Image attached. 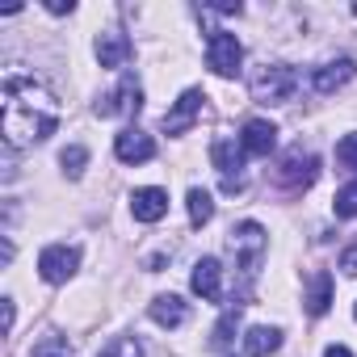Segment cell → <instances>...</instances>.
Instances as JSON below:
<instances>
[{
    "label": "cell",
    "mask_w": 357,
    "mask_h": 357,
    "mask_svg": "<svg viewBox=\"0 0 357 357\" xmlns=\"http://www.w3.org/2000/svg\"><path fill=\"white\" fill-rule=\"evenodd\" d=\"M315 176H319V160H315L311 151H303V147H290V151L282 155V164L273 168V181H278L282 190H290V194L311 190Z\"/></svg>",
    "instance_id": "277c9868"
},
{
    "label": "cell",
    "mask_w": 357,
    "mask_h": 357,
    "mask_svg": "<svg viewBox=\"0 0 357 357\" xmlns=\"http://www.w3.org/2000/svg\"><path fill=\"white\" fill-rule=\"evenodd\" d=\"M97 59H101V68H126V59H130V38L126 34H97Z\"/></svg>",
    "instance_id": "2e32d148"
},
{
    "label": "cell",
    "mask_w": 357,
    "mask_h": 357,
    "mask_svg": "<svg viewBox=\"0 0 357 357\" xmlns=\"http://www.w3.org/2000/svg\"><path fill=\"white\" fill-rule=\"evenodd\" d=\"M248 89H252V101H261V105H286L298 89V72L286 63H261L248 76Z\"/></svg>",
    "instance_id": "7a4b0ae2"
},
{
    "label": "cell",
    "mask_w": 357,
    "mask_h": 357,
    "mask_svg": "<svg viewBox=\"0 0 357 357\" xmlns=\"http://www.w3.org/2000/svg\"><path fill=\"white\" fill-rule=\"evenodd\" d=\"M324 357H353V353H349L344 344H328V349H324Z\"/></svg>",
    "instance_id": "83f0119b"
},
{
    "label": "cell",
    "mask_w": 357,
    "mask_h": 357,
    "mask_svg": "<svg viewBox=\"0 0 357 357\" xmlns=\"http://www.w3.org/2000/svg\"><path fill=\"white\" fill-rule=\"evenodd\" d=\"M130 215H135L139 223H160V219L168 215V194L155 190V185L135 190V194H130Z\"/></svg>",
    "instance_id": "5bb4252c"
},
{
    "label": "cell",
    "mask_w": 357,
    "mask_h": 357,
    "mask_svg": "<svg viewBox=\"0 0 357 357\" xmlns=\"http://www.w3.org/2000/svg\"><path fill=\"white\" fill-rule=\"evenodd\" d=\"M72 0H47V13H72Z\"/></svg>",
    "instance_id": "4316f807"
},
{
    "label": "cell",
    "mask_w": 357,
    "mask_h": 357,
    "mask_svg": "<svg viewBox=\"0 0 357 357\" xmlns=\"http://www.w3.org/2000/svg\"><path fill=\"white\" fill-rule=\"evenodd\" d=\"M353 72H357V63L349 59V55H340V59H328L324 68H315V76H311V84H315V93H336V89H344L349 80H353Z\"/></svg>",
    "instance_id": "7c38bea8"
},
{
    "label": "cell",
    "mask_w": 357,
    "mask_h": 357,
    "mask_svg": "<svg viewBox=\"0 0 357 357\" xmlns=\"http://www.w3.org/2000/svg\"><path fill=\"white\" fill-rule=\"evenodd\" d=\"M202 101H206L202 89H185L181 97H176V105L164 114V135H185L194 126V118L202 114Z\"/></svg>",
    "instance_id": "9c48e42d"
},
{
    "label": "cell",
    "mask_w": 357,
    "mask_h": 357,
    "mask_svg": "<svg viewBox=\"0 0 357 357\" xmlns=\"http://www.w3.org/2000/svg\"><path fill=\"white\" fill-rule=\"evenodd\" d=\"M190 286H194V294H202L206 303H219V298H223V269H219V261H215V257H202V261L194 265V273H190Z\"/></svg>",
    "instance_id": "4fadbf2b"
},
{
    "label": "cell",
    "mask_w": 357,
    "mask_h": 357,
    "mask_svg": "<svg viewBox=\"0 0 357 357\" xmlns=\"http://www.w3.org/2000/svg\"><path fill=\"white\" fill-rule=\"evenodd\" d=\"M114 155H118L122 164H147V160L155 155V143H151V135H143L139 126H126V130H118V139H114Z\"/></svg>",
    "instance_id": "30bf717a"
},
{
    "label": "cell",
    "mask_w": 357,
    "mask_h": 357,
    "mask_svg": "<svg viewBox=\"0 0 357 357\" xmlns=\"http://www.w3.org/2000/svg\"><path fill=\"white\" fill-rule=\"evenodd\" d=\"M0 97H5L0 101V135H5V143L13 151L17 147H34L47 135H55V126H59V97H55V89L43 76L9 68Z\"/></svg>",
    "instance_id": "6da1fadb"
},
{
    "label": "cell",
    "mask_w": 357,
    "mask_h": 357,
    "mask_svg": "<svg viewBox=\"0 0 357 357\" xmlns=\"http://www.w3.org/2000/svg\"><path fill=\"white\" fill-rule=\"evenodd\" d=\"M336 164L357 172V135H344V139L336 143Z\"/></svg>",
    "instance_id": "cb8c5ba5"
},
{
    "label": "cell",
    "mask_w": 357,
    "mask_h": 357,
    "mask_svg": "<svg viewBox=\"0 0 357 357\" xmlns=\"http://www.w3.org/2000/svg\"><path fill=\"white\" fill-rule=\"evenodd\" d=\"M278 349H282V332H278V328L257 324V328L244 332V353H248V357H269V353H278Z\"/></svg>",
    "instance_id": "e0dca14e"
},
{
    "label": "cell",
    "mask_w": 357,
    "mask_h": 357,
    "mask_svg": "<svg viewBox=\"0 0 357 357\" xmlns=\"http://www.w3.org/2000/svg\"><path fill=\"white\" fill-rule=\"evenodd\" d=\"M139 109H143V89H139L135 76H122L118 89L97 101V114H101V118H135Z\"/></svg>",
    "instance_id": "52a82bcc"
},
{
    "label": "cell",
    "mask_w": 357,
    "mask_h": 357,
    "mask_svg": "<svg viewBox=\"0 0 357 357\" xmlns=\"http://www.w3.org/2000/svg\"><path fill=\"white\" fill-rule=\"evenodd\" d=\"M236 328H240V311H227V315L215 324V336H211V344H215V349H227V344L236 340Z\"/></svg>",
    "instance_id": "ffe728a7"
},
{
    "label": "cell",
    "mask_w": 357,
    "mask_h": 357,
    "mask_svg": "<svg viewBox=\"0 0 357 357\" xmlns=\"http://www.w3.org/2000/svg\"><path fill=\"white\" fill-rule=\"evenodd\" d=\"M76 265H80V248H72V244H51V248H43V257H38V273H43V282H51V286H63V282L76 273Z\"/></svg>",
    "instance_id": "ba28073f"
},
{
    "label": "cell",
    "mask_w": 357,
    "mask_h": 357,
    "mask_svg": "<svg viewBox=\"0 0 357 357\" xmlns=\"http://www.w3.org/2000/svg\"><path fill=\"white\" fill-rule=\"evenodd\" d=\"M59 164H63V172H68V176H80V172H84V164H89V151H84L80 143H72V147H63Z\"/></svg>",
    "instance_id": "603a6c76"
},
{
    "label": "cell",
    "mask_w": 357,
    "mask_h": 357,
    "mask_svg": "<svg viewBox=\"0 0 357 357\" xmlns=\"http://www.w3.org/2000/svg\"><path fill=\"white\" fill-rule=\"evenodd\" d=\"M332 211H336V219H357V181H349V185L336 194Z\"/></svg>",
    "instance_id": "7402d4cb"
},
{
    "label": "cell",
    "mask_w": 357,
    "mask_h": 357,
    "mask_svg": "<svg viewBox=\"0 0 357 357\" xmlns=\"http://www.w3.org/2000/svg\"><path fill=\"white\" fill-rule=\"evenodd\" d=\"M97 357H143V344H139L135 336H114Z\"/></svg>",
    "instance_id": "44dd1931"
},
{
    "label": "cell",
    "mask_w": 357,
    "mask_h": 357,
    "mask_svg": "<svg viewBox=\"0 0 357 357\" xmlns=\"http://www.w3.org/2000/svg\"><path fill=\"white\" fill-rule=\"evenodd\" d=\"M211 160H215L223 194H240L244 190V147L236 139H215L211 143Z\"/></svg>",
    "instance_id": "5b68a950"
},
{
    "label": "cell",
    "mask_w": 357,
    "mask_h": 357,
    "mask_svg": "<svg viewBox=\"0 0 357 357\" xmlns=\"http://www.w3.org/2000/svg\"><path fill=\"white\" fill-rule=\"evenodd\" d=\"M34 357H72V349H68V340L47 336V340H38V344H34Z\"/></svg>",
    "instance_id": "d4e9b609"
},
{
    "label": "cell",
    "mask_w": 357,
    "mask_h": 357,
    "mask_svg": "<svg viewBox=\"0 0 357 357\" xmlns=\"http://www.w3.org/2000/svg\"><path fill=\"white\" fill-rule=\"evenodd\" d=\"M185 202H190V223H194V227H206V223L215 219V202H211L206 190H190Z\"/></svg>",
    "instance_id": "d6986e66"
},
{
    "label": "cell",
    "mask_w": 357,
    "mask_h": 357,
    "mask_svg": "<svg viewBox=\"0 0 357 357\" xmlns=\"http://www.w3.org/2000/svg\"><path fill=\"white\" fill-rule=\"evenodd\" d=\"M240 147H244V155H269L278 147V126L265 118H248L240 130Z\"/></svg>",
    "instance_id": "8fae6325"
},
{
    "label": "cell",
    "mask_w": 357,
    "mask_h": 357,
    "mask_svg": "<svg viewBox=\"0 0 357 357\" xmlns=\"http://www.w3.org/2000/svg\"><path fill=\"white\" fill-rule=\"evenodd\" d=\"M240 63H244V47H240V38L227 34V30H215V34L206 38V68H211L215 76H236Z\"/></svg>",
    "instance_id": "8992f818"
},
{
    "label": "cell",
    "mask_w": 357,
    "mask_h": 357,
    "mask_svg": "<svg viewBox=\"0 0 357 357\" xmlns=\"http://www.w3.org/2000/svg\"><path fill=\"white\" fill-rule=\"evenodd\" d=\"M353 13H357V5H353Z\"/></svg>",
    "instance_id": "f546056e"
},
{
    "label": "cell",
    "mask_w": 357,
    "mask_h": 357,
    "mask_svg": "<svg viewBox=\"0 0 357 357\" xmlns=\"http://www.w3.org/2000/svg\"><path fill=\"white\" fill-rule=\"evenodd\" d=\"M353 315H357V307H353Z\"/></svg>",
    "instance_id": "f1b7e54d"
},
{
    "label": "cell",
    "mask_w": 357,
    "mask_h": 357,
    "mask_svg": "<svg viewBox=\"0 0 357 357\" xmlns=\"http://www.w3.org/2000/svg\"><path fill=\"white\" fill-rule=\"evenodd\" d=\"M328 307H332V278H328V273H311L307 311H311V315H328Z\"/></svg>",
    "instance_id": "ac0fdd59"
},
{
    "label": "cell",
    "mask_w": 357,
    "mask_h": 357,
    "mask_svg": "<svg viewBox=\"0 0 357 357\" xmlns=\"http://www.w3.org/2000/svg\"><path fill=\"white\" fill-rule=\"evenodd\" d=\"M147 311H151V319H155L160 328H181L185 315H190V307H185L181 294H160V298H151Z\"/></svg>",
    "instance_id": "9a60e30c"
},
{
    "label": "cell",
    "mask_w": 357,
    "mask_h": 357,
    "mask_svg": "<svg viewBox=\"0 0 357 357\" xmlns=\"http://www.w3.org/2000/svg\"><path fill=\"white\" fill-rule=\"evenodd\" d=\"M227 248H231V257H236V265H240V273L252 282L257 273H261V261H265V248H269V236H265V227L261 223H240V227H231V236H227Z\"/></svg>",
    "instance_id": "3957f363"
},
{
    "label": "cell",
    "mask_w": 357,
    "mask_h": 357,
    "mask_svg": "<svg viewBox=\"0 0 357 357\" xmlns=\"http://www.w3.org/2000/svg\"><path fill=\"white\" fill-rule=\"evenodd\" d=\"M340 269H344L349 278H357V244H349V248L340 252Z\"/></svg>",
    "instance_id": "484cf974"
}]
</instances>
